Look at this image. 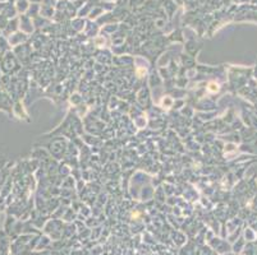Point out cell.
<instances>
[{"instance_id": "6da1fadb", "label": "cell", "mask_w": 257, "mask_h": 255, "mask_svg": "<svg viewBox=\"0 0 257 255\" xmlns=\"http://www.w3.org/2000/svg\"><path fill=\"white\" fill-rule=\"evenodd\" d=\"M219 88H218V84H215V83H210V91L211 92H215V91H218Z\"/></svg>"}]
</instances>
